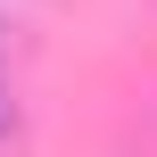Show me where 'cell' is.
I'll return each instance as SVG.
<instances>
[{"mask_svg":"<svg viewBox=\"0 0 157 157\" xmlns=\"http://www.w3.org/2000/svg\"><path fill=\"white\" fill-rule=\"evenodd\" d=\"M25 149V108H17V91H8V66H0V157Z\"/></svg>","mask_w":157,"mask_h":157,"instance_id":"6da1fadb","label":"cell"},{"mask_svg":"<svg viewBox=\"0 0 157 157\" xmlns=\"http://www.w3.org/2000/svg\"><path fill=\"white\" fill-rule=\"evenodd\" d=\"M0 41H8V33H0Z\"/></svg>","mask_w":157,"mask_h":157,"instance_id":"7a4b0ae2","label":"cell"}]
</instances>
